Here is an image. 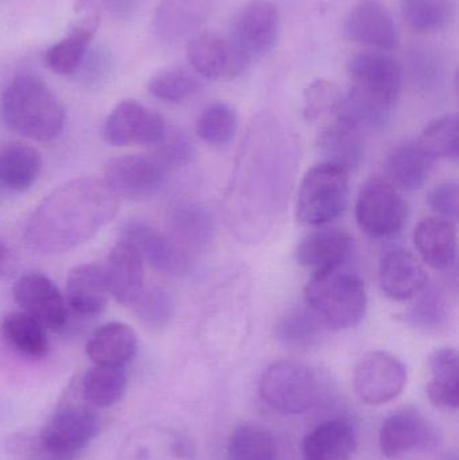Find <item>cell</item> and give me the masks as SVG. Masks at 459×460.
I'll return each mask as SVG.
<instances>
[{"label": "cell", "instance_id": "6da1fadb", "mask_svg": "<svg viewBox=\"0 0 459 460\" xmlns=\"http://www.w3.org/2000/svg\"><path fill=\"white\" fill-rule=\"evenodd\" d=\"M296 145L274 119L251 126L224 201L226 223L242 240H260L279 220L296 178Z\"/></svg>", "mask_w": 459, "mask_h": 460}, {"label": "cell", "instance_id": "7a4b0ae2", "mask_svg": "<svg viewBox=\"0 0 459 460\" xmlns=\"http://www.w3.org/2000/svg\"><path fill=\"white\" fill-rule=\"evenodd\" d=\"M119 199L104 181L75 178L54 189L24 226V240L40 254H61L88 243L118 216Z\"/></svg>", "mask_w": 459, "mask_h": 460}, {"label": "cell", "instance_id": "3957f363", "mask_svg": "<svg viewBox=\"0 0 459 460\" xmlns=\"http://www.w3.org/2000/svg\"><path fill=\"white\" fill-rule=\"evenodd\" d=\"M0 108L8 128L35 142L57 139L66 123L61 100L35 75L13 78L3 92Z\"/></svg>", "mask_w": 459, "mask_h": 460}, {"label": "cell", "instance_id": "277c9868", "mask_svg": "<svg viewBox=\"0 0 459 460\" xmlns=\"http://www.w3.org/2000/svg\"><path fill=\"white\" fill-rule=\"evenodd\" d=\"M304 297L323 327L336 332L357 326L368 305L360 276L340 270L314 273L305 287Z\"/></svg>", "mask_w": 459, "mask_h": 460}, {"label": "cell", "instance_id": "5b68a950", "mask_svg": "<svg viewBox=\"0 0 459 460\" xmlns=\"http://www.w3.org/2000/svg\"><path fill=\"white\" fill-rule=\"evenodd\" d=\"M349 172L336 164H315L305 174L296 199V217L321 226L344 215L349 202Z\"/></svg>", "mask_w": 459, "mask_h": 460}, {"label": "cell", "instance_id": "8992f818", "mask_svg": "<svg viewBox=\"0 0 459 460\" xmlns=\"http://www.w3.org/2000/svg\"><path fill=\"white\" fill-rule=\"evenodd\" d=\"M260 394L275 411L299 415L312 410L321 396L317 373L296 361H279L264 372Z\"/></svg>", "mask_w": 459, "mask_h": 460}, {"label": "cell", "instance_id": "52a82bcc", "mask_svg": "<svg viewBox=\"0 0 459 460\" xmlns=\"http://www.w3.org/2000/svg\"><path fill=\"white\" fill-rule=\"evenodd\" d=\"M280 13L271 0H251L234 15L228 40L237 53L251 64L263 58L277 46Z\"/></svg>", "mask_w": 459, "mask_h": 460}, {"label": "cell", "instance_id": "ba28073f", "mask_svg": "<svg viewBox=\"0 0 459 460\" xmlns=\"http://www.w3.org/2000/svg\"><path fill=\"white\" fill-rule=\"evenodd\" d=\"M99 416L89 402L66 400L43 427L40 443L43 450L66 458L84 450L99 434Z\"/></svg>", "mask_w": 459, "mask_h": 460}, {"label": "cell", "instance_id": "9c48e42d", "mask_svg": "<svg viewBox=\"0 0 459 460\" xmlns=\"http://www.w3.org/2000/svg\"><path fill=\"white\" fill-rule=\"evenodd\" d=\"M348 73L353 91L393 112L403 86V67L398 59L384 51L356 54L348 62Z\"/></svg>", "mask_w": 459, "mask_h": 460}, {"label": "cell", "instance_id": "30bf717a", "mask_svg": "<svg viewBox=\"0 0 459 460\" xmlns=\"http://www.w3.org/2000/svg\"><path fill=\"white\" fill-rule=\"evenodd\" d=\"M407 218V205L390 181H366L356 202L358 226L372 238H385L401 232Z\"/></svg>", "mask_w": 459, "mask_h": 460}, {"label": "cell", "instance_id": "8fae6325", "mask_svg": "<svg viewBox=\"0 0 459 460\" xmlns=\"http://www.w3.org/2000/svg\"><path fill=\"white\" fill-rule=\"evenodd\" d=\"M102 175L118 199L143 201L163 188L167 169L154 156L124 155L108 162Z\"/></svg>", "mask_w": 459, "mask_h": 460}, {"label": "cell", "instance_id": "7c38bea8", "mask_svg": "<svg viewBox=\"0 0 459 460\" xmlns=\"http://www.w3.org/2000/svg\"><path fill=\"white\" fill-rule=\"evenodd\" d=\"M407 384V367L387 351H372L356 365L353 388L369 405H382L396 399Z\"/></svg>", "mask_w": 459, "mask_h": 460}, {"label": "cell", "instance_id": "4fadbf2b", "mask_svg": "<svg viewBox=\"0 0 459 460\" xmlns=\"http://www.w3.org/2000/svg\"><path fill=\"white\" fill-rule=\"evenodd\" d=\"M166 129V123L159 113L135 100H124L108 115L102 127V137L113 147L156 146Z\"/></svg>", "mask_w": 459, "mask_h": 460}, {"label": "cell", "instance_id": "5bb4252c", "mask_svg": "<svg viewBox=\"0 0 459 460\" xmlns=\"http://www.w3.org/2000/svg\"><path fill=\"white\" fill-rule=\"evenodd\" d=\"M380 450L387 458H398L412 451H433L441 445L438 429L414 408L391 413L380 429Z\"/></svg>", "mask_w": 459, "mask_h": 460}, {"label": "cell", "instance_id": "9a60e30c", "mask_svg": "<svg viewBox=\"0 0 459 460\" xmlns=\"http://www.w3.org/2000/svg\"><path fill=\"white\" fill-rule=\"evenodd\" d=\"M13 299L45 329L59 332L66 326V300L48 276L38 272L22 275L13 286Z\"/></svg>", "mask_w": 459, "mask_h": 460}, {"label": "cell", "instance_id": "2e32d148", "mask_svg": "<svg viewBox=\"0 0 459 460\" xmlns=\"http://www.w3.org/2000/svg\"><path fill=\"white\" fill-rule=\"evenodd\" d=\"M188 61L194 72L207 80H232L245 72L248 62L237 53L228 37L201 32L188 40Z\"/></svg>", "mask_w": 459, "mask_h": 460}, {"label": "cell", "instance_id": "e0dca14e", "mask_svg": "<svg viewBox=\"0 0 459 460\" xmlns=\"http://www.w3.org/2000/svg\"><path fill=\"white\" fill-rule=\"evenodd\" d=\"M344 34L380 51H393L399 45L398 27L380 0H358L345 18Z\"/></svg>", "mask_w": 459, "mask_h": 460}, {"label": "cell", "instance_id": "ac0fdd59", "mask_svg": "<svg viewBox=\"0 0 459 460\" xmlns=\"http://www.w3.org/2000/svg\"><path fill=\"white\" fill-rule=\"evenodd\" d=\"M213 0H159L154 13V32L169 45L188 42L212 15Z\"/></svg>", "mask_w": 459, "mask_h": 460}, {"label": "cell", "instance_id": "d6986e66", "mask_svg": "<svg viewBox=\"0 0 459 460\" xmlns=\"http://www.w3.org/2000/svg\"><path fill=\"white\" fill-rule=\"evenodd\" d=\"M121 240L127 241L151 268L169 275H181L188 270V257L169 237L139 220H131L121 228Z\"/></svg>", "mask_w": 459, "mask_h": 460}, {"label": "cell", "instance_id": "ffe728a7", "mask_svg": "<svg viewBox=\"0 0 459 460\" xmlns=\"http://www.w3.org/2000/svg\"><path fill=\"white\" fill-rule=\"evenodd\" d=\"M102 268L110 296L121 305H131L145 289V262L139 253L120 238Z\"/></svg>", "mask_w": 459, "mask_h": 460}, {"label": "cell", "instance_id": "44dd1931", "mask_svg": "<svg viewBox=\"0 0 459 460\" xmlns=\"http://www.w3.org/2000/svg\"><path fill=\"white\" fill-rule=\"evenodd\" d=\"M352 237L344 230H317L299 243L296 262L314 273L340 270L352 252Z\"/></svg>", "mask_w": 459, "mask_h": 460}, {"label": "cell", "instance_id": "7402d4cb", "mask_svg": "<svg viewBox=\"0 0 459 460\" xmlns=\"http://www.w3.org/2000/svg\"><path fill=\"white\" fill-rule=\"evenodd\" d=\"M380 287L391 299H411L428 284V273L419 260L404 249H393L383 257Z\"/></svg>", "mask_w": 459, "mask_h": 460}, {"label": "cell", "instance_id": "603a6c76", "mask_svg": "<svg viewBox=\"0 0 459 460\" xmlns=\"http://www.w3.org/2000/svg\"><path fill=\"white\" fill-rule=\"evenodd\" d=\"M66 305L77 315L92 318L104 313L110 300L104 268L81 264L70 270L66 280Z\"/></svg>", "mask_w": 459, "mask_h": 460}, {"label": "cell", "instance_id": "cb8c5ba5", "mask_svg": "<svg viewBox=\"0 0 459 460\" xmlns=\"http://www.w3.org/2000/svg\"><path fill=\"white\" fill-rule=\"evenodd\" d=\"M120 460H193V450L178 432L151 427L127 440Z\"/></svg>", "mask_w": 459, "mask_h": 460}, {"label": "cell", "instance_id": "d4e9b609", "mask_svg": "<svg viewBox=\"0 0 459 460\" xmlns=\"http://www.w3.org/2000/svg\"><path fill=\"white\" fill-rule=\"evenodd\" d=\"M137 351V332L123 322L102 324L86 342V354L94 365L124 367Z\"/></svg>", "mask_w": 459, "mask_h": 460}, {"label": "cell", "instance_id": "484cf974", "mask_svg": "<svg viewBox=\"0 0 459 460\" xmlns=\"http://www.w3.org/2000/svg\"><path fill=\"white\" fill-rule=\"evenodd\" d=\"M357 448L352 424L331 420L313 429L302 443L305 460H350Z\"/></svg>", "mask_w": 459, "mask_h": 460}, {"label": "cell", "instance_id": "4316f807", "mask_svg": "<svg viewBox=\"0 0 459 460\" xmlns=\"http://www.w3.org/2000/svg\"><path fill=\"white\" fill-rule=\"evenodd\" d=\"M415 248L434 270H449L457 257V233L450 221L425 218L414 232Z\"/></svg>", "mask_w": 459, "mask_h": 460}, {"label": "cell", "instance_id": "83f0119b", "mask_svg": "<svg viewBox=\"0 0 459 460\" xmlns=\"http://www.w3.org/2000/svg\"><path fill=\"white\" fill-rule=\"evenodd\" d=\"M318 148L326 164H336L348 172L357 169L364 156L361 128L339 118L321 134Z\"/></svg>", "mask_w": 459, "mask_h": 460}, {"label": "cell", "instance_id": "f1b7e54d", "mask_svg": "<svg viewBox=\"0 0 459 460\" xmlns=\"http://www.w3.org/2000/svg\"><path fill=\"white\" fill-rule=\"evenodd\" d=\"M42 172L40 151L26 143L13 142L0 147V185L10 191L29 190Z\"/></svg>", "mask_w": 459, "mask_h": 460}, {"label": "cell", "instance_id": "f546056e", "mask_svg": "<svg viewBox=\"0 0 459 460\" xmlns=\"http://www.w3.org/2000/svg\"><path fill=\"white\" fill-rule=\"evenodd\" d=\"M431 380L428 396L431 404L446 412H455L459 407V359L457 350L441 348L431 354Z\"/></svg>", "mask_w": 459, "mask_h": 460}, {"label": "cell", "instance_id": "4dcf8cb0", "mask_svg": "<svg viewBox=\"0 0 459 460\" xmlns=\"http://www.w3.org/2000/svg\"><path fill=\"white\" fill-rule=\"evenodd\" d=\"M433 164V159L415 140L399 145L391 151L387 170L396 185L407 190H417L428 180Z\"/></svg>", "mask_w": 459, "mask_h": 460}, {"label": "cell", "instance_id": "1f68e13d", "mask_svg": "<svg viewBox=\"0 0 459 460\" xmlns=\"http://www.w3.org/2000/svg\"><path fill=\"white\" fill-rule=\"evenodd\" d=\"M2 334L16 353L27 358H42L48 353L45 327L23 311L5 314L2 321Z\"/></svg>", "mask_w": 459, "mask_h": 460}, {"label": "cell", "instance_id": "d6a6232c", "mask_svg": "<svg viewBox=\"0 0 459 460\" xmlns=\"http://www.w3.org/2000/svg\"><path fill=\"white\" fill-rule=\"evenodd\" d=\"M78 388L92 407H112L126 392V372L124 367L94 365L81 378Z\"/></svg>", "mask_w": 459, "mask_h": 460}, {"label": "cell", "instance_id": "836d02e7", "mask_svg": "<svg viewBox=\"0 0 459 460\" xmlns=\"http://www.w3.org/2000/svg\"><path fill=\"white\" fill-rule=\"evenodd\" d=\"M170 221L175 238L190 248H204L215 234L212 215L201 205H180L175 208Z\"/></svg>", "mask_w": 459, "mask_h": 460}, {"label": "cell", "instance_id": "e575fe53", "mask_svg": "<svg viewBox=\"0 0 459 460\" xmlns=\"http://www.w3.org/2000/svg\"><path fill=\"white\" fill-rule=\"evenodd\" d=\"M228 456L231 460H277V443L263 427L243 424L229 437Z\"/></svg>", "mask_w": 459, "mask_h": 460}, {"label": "cell", "instance_id": "d590c367", "mask_svg": "<svg viewBox=\"0 0 459 460\" xmlns=\"http://www.w3.org/2000/svg\"><path fill=\"white\" fill-rule=\"evenodd\" d=\"M93 38L67 30L61 40L49 46L43 53L46 66L59 75H73L78 72Z\"/></svg>", "mask_w": 459, "mask_h": 460}, {"label": "cell", "instance_id": "8d00e7d4", "mask_svg": "<svg viewBox=\"0 0 459 460\" xmlns=\"http://www.w3.org/2000/svg\"><path fill=\"white\" fill-rule=\"evenodd\" d=\"M401 10L410 29L420 34L441 31L453 18L450 0H401Z\"/></svg>", "mask_w": 459, "mask_h": 460}, {"label": "cell", "instance_id": "74e56055", "mask_svg": "<svg viewBox=\"0 0 459 460\" xmlns=\"http://www.w3.org/2000/svg\"><path fill=\"white\" fill-rule=\"evenodd\" d=\"M459 120L455 113H447L431 121L417 140L434 162L457 159L459 147Z\"/></svg>", "mask_w": 459, "mask_h": 460}, {"label": "cell", "instance_id": "f35d334b", "mask_svg": "<svg viewBox=\"0 0 459 460\" xmlns=\"http://www.w3.org/2000/svg\"><path fill=\"white\" fill-rule=\"evenodd\" d=\"M236 110L228 102L207 105L197 120L196 131L202 142L210 146L226 145L237 131Z\"/></svg>", "mask_w": 459, "mask_h": 460}, {"label": "cell", "instance_id": "ab89813d", "mask_svg": "<svg viewBox=\"0 0 459 460\" xmlns=\"http://www.w3.org/2000/svg\"><path fill=\"white\" fill-rule=\"evenodd\" d=\"M131 307L137 319L150 330L164 329L174 316V300L161 287H145Z\"/></svg>", "mask_w": 459, "mask_h": 460}, {"label": "cell", "instance_id": "60d3db41", "mask_svg": "<svg viewBox=\"0 0 459 460\" xmlns=\"http://www.w3.org/2000/svg\"><path fill=\"white\" fill-rule=\"evenodd\" d=\"M323 324L320 319L309 310V308H301V310L291 311L285 316L275 329V335L278 341L287 346L294 348H302V346L312 345L322 334Z\"/></svg>", "mask_w": 459, "mask_h": 460}, {"label": "cell", "instance_id": "b9f144b4", "mask_svg": "<svg viewBox=\"0 0 459 460\" xmlns=\"http://www.w3.org/2000/svg\"><path fill=\"white\" fill-rule=\"evenodd\" d=\"M199 91V83L185 70L167 69L156 73L148 83V92L156 99L167 102H182Z\"/></svg>", "mask_w": 459, "mask_h": 460}, {"label": "cell", "instance_id": "7bdbcfd3", "mask_svg": "<svg viewBox=\"0 0 459 460\" xmlns=\"http://www.w3.org/2000/svg\"><path fill=\"white\" fill-rule=\"evenodd\" d=\"M417 296V303L406 313L407 323L423 330L444 326L447 319V303L442 292L428 284Z\"/></svg>", "mask_w": 459, "mask_h": 460}, {"label": "cell", "instance_id": "ee69618b", "mask_svg": "<svg viewBox=\"0 0 459 460\" xmlns=\"http://www.w3.org/2000/svg\"><path fill=\"white\" fill-rule=\"evenodd\" d=\"M342 94L336 84L328 80H315L304 92L302 112L307 120H317L329 113H339Z\"/></svg>", "mask_w": 459, "mask_h": 460}, {"label": "cell", "instance_id": "f6af8a7d", "mask_svg": "<svg viewBox=\"0 0 459 460\" xmlns=\"http://www.w3.org/2000/svg\"><path fill=\"white\" fill-rule=\"evenodd\" d=\"M155 147L154 158L161 162L166 169L167 166H183V164H190L196 155L191 140L183 132L169 128V127Z\"/></svg>", "mask_w": 459, "mask_h": 460}, {"label": "cell", "instance_id": "bcb514c9", "mask_svg": "<svg viewBox=\"0 0 459 460\" xmlns=\"http://www.w3.org/2000/svg\"><path fill=\"white\" fill-rule=\"evenodd\" d=\"M428 205L431 209L441 216L442 220L455 221L459 212V190L457 183H442L437 186L430 196Z\"/></svg>", "mask_w": 459, "mask_h": 460}, {"label": "cell", "instance_id": "7dc6e473", "mask_svg": "<svg viewBox=\"0 0 459 460\" xmlns=\"http://www.w3.org/2000/svg\"><path fill=\"white\" fill-rule=\"evenodd\" d=\"M100 8H104L112 18L118 21H129L137 15L140 0H96Z\"/></svg>", "mask_w": 459, "mask_h": 460}, {"label": "cell", "instance_id": "c3c4849f", "mask_svg": "<svg viewBox=\"0 0 459 460\" xmlns=\"http://www.w3.org/2000/svg\"><path fill=\"white\" fill-rule=\"evenodd\" d=\"M19 262L15 252L0 237V280H8L18 272Z\"/></svg>", "mask_w": 459, "mask_h": 460}]
</instances>
